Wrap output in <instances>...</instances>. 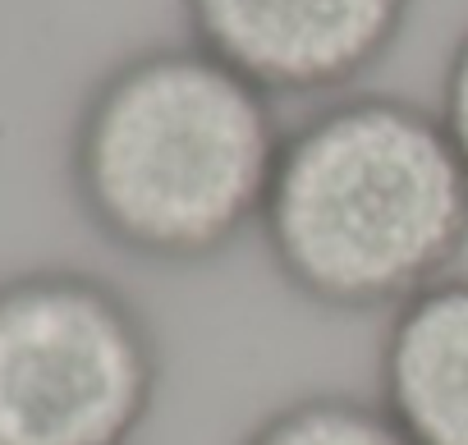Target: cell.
Masks as SVG:
<instances>
[{"mask_svg":"<svg viewBox=\"0 0 468 445\" xmlns=\"http://www.w3.org/2000/svg\"><path fill=\"white\" fill-rule=\"evenodd\" d=\"M285 129L276 97L197 42L111 65L69 129V193L120 253L197 267L258 230Z\"/></svg>","mask_w":468,"mask_h":445,"instance_id":"1","label":"cell"},{"mask_svg":"<svg viewBox=\"0 0 468 445\" xmlns=\"http://www.w3.org/2000/svg\"><path fill=\"white\" fill-rule=\"evenodd\" d=\"M258 235L299 299L395 313L468 249V165L436 111L349 92L285 129Z\"/></svg>","mask_w":468,"mask_h":445,"instance_id":"2","label":"cell"},{"mask_svg":"<svg viewBox=\"0 0 468 445\" xmlns=\"http://www.w3.org/2000/svg\"><path fill=\"white\" fill-rule=\"evenodd\" d=\"M161 390L143 308L97 271L0 276V445H133Z\"/></svg>","mask_w":468,"mask_h":445,"instance_id":"3","label":"cell"},{"mask_svg":"<svg viewBox=\"0 0 468 445\" xmlns=\"http://www.w3.org/2000/svg\"><path fill=\"white\" fill-rule=\"evenodd\" d=\"M413 0H179L188 42L267 97H331L404 37Z\"/></svg>","mask_w":468,"mask_h":445,"instance_id":"4","label":"cell"},{"mask_svg":"<svg viewBox=\"0 0 468 445\" xmlns=\"http://www.w3.org/2000/svg\"><path fill=\"white\" fill-rule=\"evenodd\" d=\"M377 399L413 445H468V276L399 303L377 354Z\"/></svg>","mask_w":468,"mask_h":445,"instance_id":"5","label":"cell"},{"mask_svg":"<svg viewBox=\"0 0 468 445\" xmlns=\"http://www.w3.org/2000/svg\"><path fill=\"white\" fill-rule=\"evenodd\" d=\"M244 445H413L395 418L381 408V399L345 395V390H322V395H299L281 408H271Z\"/></svg>","mask_w":468,"mask_h":445,"instance_id":"6","label":"cell"},{"mask_svg":"<svg viewBox=\"0 0 468 445\" xmlns=\"http://www.w3.org/2000/svg\"><path fill=\"white\" fill-rule=\"evenodd\" d=\"M445 133L454 138L463 165H468V28L459 33L450 60H445V79H441V106H436Z\"/></svg>","mask_w":468,"mask_h":445,"instance_id":"7","label":"cell"}]
</instances>
